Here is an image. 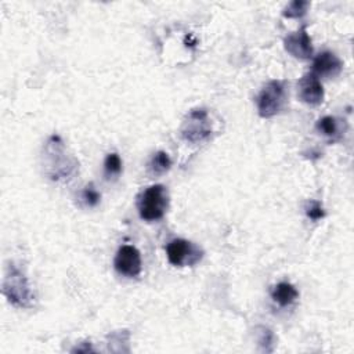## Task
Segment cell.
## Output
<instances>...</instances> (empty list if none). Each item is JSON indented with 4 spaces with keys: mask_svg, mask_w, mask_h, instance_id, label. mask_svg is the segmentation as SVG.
I'll return each instance as SVG.
<instances>
[{
    "mask_svg": "<svg viewBox=\"0 0 354 354\" xmlns=\"http://www.w3.org/2000/svg\"><path fill=\"white\" fill-rule=\"evenodd\" d=\"M306 213L307 216L311 218V220H319L325 216V212H324V207L319 202L317 201H311L307 207H306Z\"/></svg>",
    "mask_w": 354,
    "mask_h": 354,
    "instance_id": "cell-16",
    "label": "cell"
},
{
    "mask_svg": "<svg viewBox=\"0 0 354 354\" xmlns=\"http://www.w3.org/2000/svg\"><path fill=\"white\" fill-rule=\"evenodd\" d=\"M297 97L308 105H318L324 100V87L314 73L304 75L297 83Z\"/></svg>",
    "mask_w": 354,
    "mask_h": 354,
    "instance_id": "cell-8",
    "label": "cell"
},
{
    "mask_svg": "<svg viewBox=\"0 0 354 354\" xmlns=\"http://www.w3.org/2000/svg\"><path fill=\"white\" fill-rule=\"evenodd\" d=\"M297 296H299V292L289 282H279L271 289L272 300L282 307L292 304L297 299Z\"/></svg>",
    "mask_w": 354,
    "mask_h": 354,
    "instance_id": "cell-10",
    "label": "cell"
},
{
    "mask_svg": "<svg viewBox=\"0 0 354 354\" xmlns=\"http://www.w3.org/2000/svg\"><path fill=\"white\" fill-rule=\"evenodd\" d=\"M166 254L170 264L176 267L192 266L202 257V252L189 241L183 238L170 241L166 246Z\"/></svg>",
    "mask_w": 354,
    "mask_h": 354,
    "instance_id": "cell-5",
    "label": "cell"
},
{
    "mask_svg": "<svg viewBox=\"0 0 354 354\" xmlns=\"http://www.w3.org/2000/svg\"><path fill=\"white\" fill-rule=\"evenodd\" d=\"M171 166V160L169 158V155L165 151H158L156 153H153V156L151 158L148 167L149 171L153 176H162L163 173H166Z\"/></svg>",
    "mask_w": 354,
    "mask_h": 354,
    "instance_id": "cell-11",
    "label": "cell"
},
{
    "mask_svg": "<svg viewBox=\"0 0 354 354\" xmlns=\"http://www.w3.org/2000/svg\"><path fill=\"white\" fill-rule=\"evenodd\" d=\"M82 198H83V201H84V203H86L87 206L93 207V206L98 205V202H100V199H101V195H100V192L94 188L93 184H88V185L84 187V189H83V192H82Z\"/></svg>",
    "mask_w": 354,
    "mask_h": 354,
    "instance_id": "cell-15",
    "label": "cell"
},
{
    "mask_svg": "<svg viewBox=\"0 0 354 354\" xmlns=\"http://www.w3.org/2000/svg\"><path fill=\"white\" fill-rule=\"evenodd\" d=\"M122 171V159L116 152L108 153L105 160H104V173L105 176L113 177V176H119Z\"/></svg>",
    "mask_w": 354,
    "mask_h": 354,
    "instance_id": "cell-14",
    "label": "cell"
},
{
    "mask_svg": "<svg viewBox=\"0 0 354 354\" xmlns=\"http://www.w3.org/2000/svg\"><path fill=\"white\" fill-rule=\"evenodd\" d=\"M339 122L335 116H324L317 122V130L326 137H336L340 133Z\"/></svg>",
    "mask_w": 354,
    "mask_h": 354,
    "instance_id": "cell-12",
    "label": "cell"
},
{
    "mask_svg": "<svg viewBox=\"0 0 354 354\" xmlns=\"http://www.w3.org/2000/svg\"><path fill=\"white\" fill-rule=\"evenodd\" d=\"M115 270L124 277L133 278L141 272V254L140 252L131 245H123L116 252L113 260Z\"/></svg>",
    "mask_w": 354,
    "mask_h": 354,
    "instance_id": "cell-6",
    "label": "cell"
},
{
    "mask_svg": "<svg viewBox=\"0 0 354 354\" xmlns=\"http://www.w3.org/2000/svg\"><path fill=\"white\" fill-rule=\"evenodd\" d=\"M311 66H313L311 73H314L317 77L318 76L333 77V76H337L340 73V71L343 68V64L335 53L322 51L318 55H315Z\"/></svg>",
    "mask_w": 354,
    "mask_h": 354,
    "instance_id": "cell-9",
    "label": "cell"
},
{
    "mask_svg": "<svg viewBox=\"0 0 354 354\" xmlns=\"http://www.w3.org/2000/svg\"><path fill=\"white\" fill-rule=\"evenodd\" d=\"M283 44H285V50L295 58L307 59L313 55L311 37L308 36L304 26L300 28L299 30L288 35L283 40Z\"/></svg>",
    "mask_w": 354,
    "mask_h": 354,
    "instance_id": "cell-7",
    "label": "cell"
},
{
    "mask_svg": "<svg viewBox=\"0 0 354 354\" xmlns=\"http://www.w3.org/2000/svg\"><path fill=\"white\" fill-rule=\"evenodd\" d=\"M285 86L279 80L268 82L256 98L257 111L261 118H272L279 113L285 105Z\"/></svg>",
    "mask_w": 354,
    "mask_h": 354,
    "instance_id": "cell-3",
    "label": "cell"
},
{
    "mask_svg": "<svg viewBox=\"0 0 354 354\" xmlns=\"http://www.w3.org/2000/svg\"><path fill=\"white\" fill-rule=\"evenodd\" d=\"M3 293L8 301L17 307H30L33 295L28 283V278L14 264L8 266L3 281Z\"/></svg>",
    "mask_w": 354,
    "mask_h": 354,
    "instance_id": "cell-2",
    "label": "cell"
},
{
    "mask_svg": "<svg viewBox=\"0 0 354 354\" xmlns=\"http://www.w3.org/2000/svg\"><path fill=\"white\" fill-rule=\"evenodd\" d=\"M310 3L306 0H295L290 1L282 11V15L286 18H300L307 12Z\"/></svg>",
    "mask_w": 354,
    "mask_h": 354,
    "instance_id": "cell-13",
    "label": "cell"
},
{
    "mask_svg": "<svg viewBox=\"0 0 354 354\" xmlns=\"http://www.w3.org/2000/svg\"><path fill=\"white\" fill-rule=\"evenodd\" d=\"M212 134V124L206 109H192L181 127V136L185 141L198 144L207 140Z\"/></svg>",
    "mask_w": 354,
    "mask_h": 354,
    "instance_id": "cell-4",
    "label": "cell"
},
{
    "mask_svg": "<svg viewBox=\"0 0 354 354\" xmlns=\"http://www.w3.org/2000/svg\"><path fill=\"white\" fill-rule=\"evenodd\" d=\"M167 206H169V192L160 184H155L145 188L137 196L138 214L144 221L160 220L165 216Z\"/></svg>",
    "mask_w": 354,
    "mask_h": 354,
    "instance_id": "cell-1",
    "label": "cell"
}]
</instances>
